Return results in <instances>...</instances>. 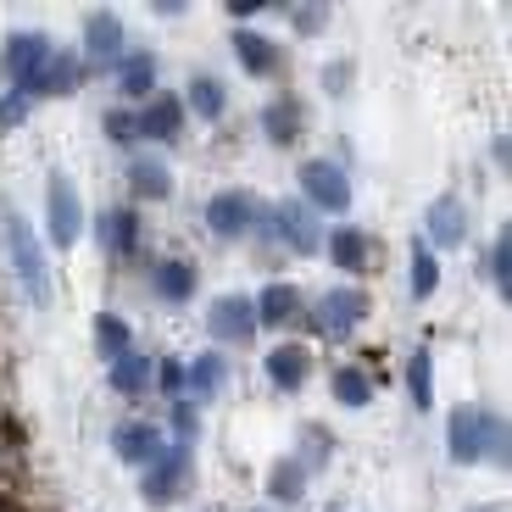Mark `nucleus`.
Instances as JSON below:
<instances>
[{
  "mask_svg": "<svg viewBox=\"0 0 512 512\" xmlns=\"http://www.w3.org/2000/svg\"><path fill=\"white\" fill-rule=\"evenodd\" d=\"M0 245H6V262H12L17 284H23L28 307H51V268H45V251H39V240L28 234V223L17 218V212H0Z\"/></svg>",
  "mask_w": 512,
  "mask_h": 512,
  "instance_id": "nucleus-1",
  "label": "nucleus"
},
{
  "mask_svg": "<svg viewBox=\"0 0 512 512\" xmlns=\"http://www.w3.org/2000/svg\"><path fill=\"white\" fill-rule=\"evenodd\" d=\"M446 451L451 462H479V457H507V423L485 407H451L446 418Z\"/></svg>",
  "mask_w": 512,
  "mask_h": 512,
  "instance_id": "nucleus-2",
  "label": "nucleus"
},
{
  "mask_svg": "<svg viewBox=\"0 0 512 512\" xmlns=\"http://www.w3.org/2000/svg\"><path fill=\"white\" fill-rule=\"evenodd\" d=\"M190 479H195V462H190V451L184 446H167L162 457L145 468V479H140V496L151 501V507H173L179 496H190Z\"/></svg>",
  "mask_w": 512,
  "mask_h": 512,
  "instance_id": "nucleus-3",
  "label": "nucleus"
},
{
  "mask_svg": "<svg viewBox=\"0 0 512 512\" xmlns=\"http://www.w3.org/2000/svg\"><path fill=\"white\" fill-rule=\"evenodd\" d=\"M45 223H51L56 251H73L78 234H84V201H78L73 179H62V173H51V184H45Z\"/></svg>",
  "mask_w": 512,
  "mask_h": 512,
  "instance_id": "nucleus-4",
  "label": "nucleus"
},
{
  "mask_svg": "<svg viewBox=\"0 0 512 512\" xmlns=\"http://www.w3.org/2000/svg\"><path fill=\"white\" fill-rule=\"evenodd\" d=\"M51 34L45 28H17L12 39H6V51H0V73L12 78V90H23V84H34L39 67L51 62Z\"/></svg>",
  "mask_w": 512,
  "mask_h": 512,
  "instance_id": "nucleus-5",
  "label": "nucleus"
},
{
  "mask_svg": "<svg viewBox=\"0 0 512 512\" xmlns=\"http://www.w3.org/2000/svg\"><path fill=\"white\" fill-rule=\"evenodd\" d=\"M206 334H212L218 346H245L256 334V301L251 295H218V301L206 307Z\"/></svg>",
  "mask_w": 512,
  "mask_h": 512,
  "instance_id": "nucleus-6",
  "label": "nucleus"
},
{
  "mask_svg": "<svg viewBox=\"0 0 512 512\" xmlns=\"http://www.w3.org/2000/svg\"><path fill=\"white\" fill-rule=\"evenodd\" d=\"M362 318H368V295L362 290H329L318 307H312L307 323L318 334H329V340H346L351 329H362Z\"/></svg>",
  "mask_w": 512,
  "mask_h": 512,
  "instance_id": "nucleus-7",
  "label": "nucleus"
},
{
  "mask_svg": "<svg viewBox=\"0 0 512 512\" xmlns=\"http://www.w3.org/2000/svg\"><path fill=\"white\" fill-rule=\"evenodd\" d=\"M268 229H273V245H290L295 256H312L323 245V229H318V212H307V206H268Z\"/></svg>",
  "mask_w": 512,
  "mask_h": 512,
  "instance_id": "nucleus-8",
  "label": "nucleus"
},
{
  "mask_svg": "<svg viewBox=\"0 0 512 512\" xmlns=\"http://www.w3.org/2000/svg\"><path fill=\"white\" fill-rule=\"evenodd\" d=\"M84 73H112L117 62H123V23H117V12H90V23H84Z\"/></svg>",
  "mask_w": 512,
  "mask_h": 512,
  "instance_id": "nucleus-9",
  "label": "nucleus"
},
{
  "mask_svg": "<svg viewBox=\"0 0 512 512\" xmlns=\"http://www.w3.org/2000/svg\"><path fill=\"white\" fill-rule=\"evenodd\" d=\"M301 195H307L318 212H351V184L334 162H307L301 167Z\"/></svg>",
  "mask_w": 512,
  "mask_h": 512,
  "instance_id": "nucleus-10",
  "label": "nucleus"
},
{
  "mask_svg": "<svg viewBox=\"0 0 512 512\" xmlns=\"http://www.w3.org/2000/svg\"><path fill=\"white\" fill-rule=\"evenodd\" d=\"M112 451H117V462H134V468H151V462L167 451V440H162V423H145V418H134V423H117Z\"/></svg>",
  "mask_w": 512,
  "mask_h": 512,
  "instance_id": "nucleus-11",
  "label": "nucleus"
},
{
  "mask_svg": "<svg viewBox=\"0 0 512 512\" xmlns=\"http://www.w3.org/2000/svg\"><path fill=\"white\" fill-rule=\"evenodd\" d=\"M251 212H256V201L245 190H218L206 201V229L218 234V240H234V234L251 229Z\"/></svg>",
  "mask_w": 512,
  "mask_h": 512,
  "instance_id": "nucleus-12",
  "label": "nucleus"
},
{
  "mask_svg": "<svg viewBox=\"0 0 512 512\" xmlns=\"http://www.w3.org/2000/svg\"><path fill=\"white\" fill-rule=\"evenodd\" d=\"M423 229H429L435 245H462L468 240V206H462L457 195H440V201H429V212H423Z\"/></svg>",
  "mask_w": 512,
  "mask_h": 512,
  "instance_id": "nucleus-13",
  "label": "nucleus"
},
{
  "mask_svg": "<svg viewBox=\"0 0 512 512\" xmlns=\"http://www.w3.org/2000/svg\"><path fill=\"white\" fill-rule=\"evenodd\" d=\"M78 84H84V62H78L73 51H51V62L39 67V78L23 84V90L39 101V95H73Z\"/></svg>",
  "mask_w": 512,
  "mask_h": 512,
  "instance_id": "nucleus-14",
  "label": "nucleus"
},
{
  "mask_svg": "<svg viewBox=\"0 0 512 512\" xmlns=\"http://www.w3.org/2000/svg\"><path fill=\"white\" fill-rule=\"evenodd\" d=\"M301 128H307V106L295 101V95H273V101L262 106V134H268L273 145H295Z\"/></svg>",
  "mask_w": 512,
  "mask_h": 512,
  "instance_id": "nucleus-15",
  "label": "nucleus"
},
{
  "mask_svg": "<svg viewBox=\"0 0 512 512\" xmlns=\"http://www.w3.org/2000/svg\"><path fill=\"white\" fill-rule=\"evenodd\" d=\"M323 251H329V262L334 268H346V273H368L373 268V234H362V229H340L323 240Z\"/></svg>",
  "mask_w": 512,
  "mask_h": 512,
  "instance_id": "nucleus-16",
  "label": "nucleus"
},
{
  "mask_svg": "<svg viewBox=\"0 0 512 512\" xmlns=\"http://www.w3.org/2000/svg\"><path fill=\"white\" fill-rule=\"evenodd\" d=\"M234 56H240V67L251 78H273L284 67V51L279 45H273L268 34H251V28H240V34H234Z\"/></svg>",
  "mask_w": 512,
  "mask_h": 512,
  "instance_id": "nucleus-17",
  "label": "nucleus"
},
{
  "mask_svg": "<svg viewBox=\"0 0 512 512\" xmlns=\"http://www.w3.org/2000/svg\"><path fill=\"white\" fill-rule=\"evenodd\" d=\"M134 123H140V140H179V128H184V101L179 95H156L151 106H145L140 117H134Z\"/></svg>",
  "mask_w": 512,
  "mask_h": 512,
  "instance_id": "nucleus-18",
  "label": "nucleus"
},
{
  "mask_svg": "<svg viewBox=\"0 0 512 512\" xmlns=\"http://www.w3.org/2000/svg\"><path fill=\"white\" fill-rule=\"evenodd\" d=\"M301 318V290L284 279H273L268 290L256 295V323H273V329H284V323Z\"/></svg>",
  "mask_w": 512,
  "mask_h": 512,
  "instance_id": "nucleus-19",
  "label": "nucleus"
},
{
  "mask_svg": "<svg viewBox=\"0 0 512 512\" xmlns=\"http://www.w3.org/2000/svg\"><path fill=\"white\" fill-rule=\"evenodd\" d=\"M101 245H106V256H134V245H140V212L134 206H112L101 218Z\"/></svg>",
  "mask_w": 512,
  "mask_h": 512,
  "instance_id": "nucleus-20",
  "label": "nucleus"
},
{
  "mask_svg": "<svg viewBox=\"0 0 512 512\" xmlns=\"http://www.w3.org/2000/svg\"><path fill=\"white\" fill-rule=\"evenodd\" d=\"M223 384H229V362H223L218 351H201V357L184 368V390H190L195 401H212Z\"/></svg>",
  "mask_w": 512,
  "mask_h": 512,
  "instance_id": "nucleus-21",
  "label": "nucleus"
},
{
  "mask_svg": "<svg viewBox=\"0 0 512 512\" xmlns=\"http://www.w3.org/2000/svg\"><path fill=\"white\" fill-rule=\"evenodd\" d=\"M307 373H312V357H307V346H273L268 351V379L279 384V390H301L307 384Z\"/></svg>",
  "mask_w": 512,
  "mask_h": 512,
  "instance_id": "nucleus-22",
  "label": "nucleus"
},
{
  "mask_svg": "<svg viewBox=\"0 0 512 512\" xmlns=\"http://www.w3.org/2000/svg\"><path fill=\"white\" fill-rule=\"evenodd\" d=\"M128 190L140 195V201H167V195H173V173H167L156 156H134V162H128Z\"/></svg>",
  "mask_w": 512,
  "mask_h": 512,
  "instance_id": "nucleus-23",
  "label": "nucleus"
},
{
  "mask_svg": "<svg viewBox=\"0 0 512 512\" xmlns=\"http://www.w3.org/2000/svg\"><path fill=\"white\" fill-rule=\"evenodd\" d=\"M151 368L156 362H145L140 351H123V357L112 362V373H106V384H112L117 396H145V390H151Z\"/></svg>",
  "mask_w": 512,
  "mask_h": 512,
  "instance_id": "nucleus-24",
  "label": "nucleus"
},
{
  "mask_svg": "<svg viewBox=\"0 0 512 512\" xmlns=\"http://www.w3.org/2000/svg\"><path fill=\"white\" fill-rule=\"evenodd\" d=\"M112 73H117V90H123V95H151V90H156V56H151V51L123 56Z\"/></svg>",
  "mask_w": 512,
  "mask_h": 512,
  "instance_id": "nucleus-25",
  "label": "nucleus"
},
{
  "mask_svg": "<svg viewBox=\"0 0 512 512\" xmlns=\"http://www.w3.org/2000/svg\"><path fill=\"white\" fill-rule=\"evenodd\" d=\"M190 112H201L206 123H212V117H223L229 112V90H223V78H212V73H201V78H190Z\"/></svg>",
  "mask_w": 512,
  "mask_h": 512,
  "instance_id": "nucleus-26",
  "label": "nucleus"
},
{
  "mask_svg": "<svg viewBox=\"0 0 512 512\" xmlns=\"http://www.w3.org/2000/svg\"><path fill=\"white\" fill-rule=\"evenodd\" d=\"M407 396H412V407H429V401H435V362H429V346H418L407 357Z\"/></svg>",
  "mask_w": 512,
  "mask_h": 512,
  "instance_id": "nucleus-27",
  "label": "nucleus"
},
{
  "mask_svg": "<svg viewBox=\"0 0 512 512\" xmlns=\"http://www.w3.org/2000/svg\"><path fill=\"white\" fill-rule=\"evenodd\" d=\"M301 490H307V468H301V457L273 462V474H268V496H273V501H301Z\"/></svg>",
  "mask_w": 512,
  "mask_h": 512,
  "instance_id": "nucleus-28",
  "label": "nucleus"
},
{
  "mask_svg": "<svg viewBox=\"0 0 512 512\" xmlns=\"http://www.w3.org/2000/svg\"><path fill=\"white\" fill-rule=\"evenodd\" d=\"M334 401H340V407H368L373 379L362 368H334Z\"/></svg>",
  "mask_w": 512,
  "mask_h": 512,
  "instance_id": "nucleus-29",
  "label": "nucleus"
},
{
  "mask_svg": "<svg viewBox=\"0 0 512 512\" xmlns=\"http://www.w3.org/2000/svg\"><path fill=\"white\" fill-rule=\"evenodd\" d=\"M156 290H162V301H190L195 295V268L190 262H162V268H156Z\"/></svg>",
  "mask_w": 512,
  "mask_h": 512,
  "instance_id": "nucleus-30",
  "label": "nucleus"
},
{
  "mask_svg": "<svg viewBox=\"0 0 512 512\" xmlns=\"http://www.w3.org/2000/svg\"><path fill=\"white\" fill-rule=\"evenodd\" d=\"M440 290V262L429 256V245H412V301H429Z\"/></svg>",
  "mask_w": 512,
  "mask_h": 512,
  "instance_id": "nucleus-31",
  "label": "nucleus"
},
{
  "mask_svg": "<svg viewBox=\"0 0 512 512\" xmlns=\"http://www.w3.org/2000/svg\"><path fill=\"white\" fill-rule=\"evenodd\" d=\"M95 351H101L106 362H117L128 351V323L117 318V312H101V318H95Z\"/></svg>",
  "mask_w": 512,
  "mask_h": 512,
  "instance_id": "nucleus-32",
  "label": "nucleus"
},
{
  "mask_svg": "<svg viewBox=\"0 0 512 512\" xmlns=\"http://www.w3.org/2000/svg\"><path fill=\"white\" fill-rule=\"evenodd\" d=\"M28 112H34V95H28V90H6V95H0V134H12L17 123H28Z\"/></svg>",
  "mask_w": 512,
  "mask_h": 512,
  "instance_id": "nucleus-33",
  "label": "nucleus"
},
{
  "mask_svg": "<svg viewBox=\"0 0 512 512\" xmlns=\"http://www.w3.org/2000/svg\"><path fill=\"white\" fill-rule=\"evenodd\" d=\"M101 123H106V140H117V145L140 140V123H134V112H123V106H112V112H106Z\"/></svg>",
  "mask_w": 512,
  "mask_h": 512,
  "instance_id": "nucleus-34",
  "label": "nucleus"
},
{
  "mask_svg": "<svg viewBox=\"0 0 512 512\" xmlns=\"http://www.w3.org/2000/svg\"><path fill=\"white\" fill-rule=\"evenodd\" d=\"M290 23H295V34H323L329 28V6H290Z\"/></svg>",
  "mask_w": 512,
  "mask_h": 512,
  "instance_id": "nucleus-35",
  "label": "nucleus"
},
{
  "mask_svg": "<svg viewBox=\"0 0 512 512\" xmlns=\"http://www.w3.org/2000/svg\"><path fill=\"white\" fill-rule=\"evenodd\" d=\"M507 256H512V251H507V234H501V240H496V245H490V256H485V273H490V279H496V290H501V295H507V290H512V273H507Z\"/></svg>",
  "mask_w": 512,
  "mask_h": 512,
  "instance_id": "nucleus-36",
  "label": "nucleus"
},
{
  "mask_svg": "<svg viewBox=\"0 0 512 512\" xmlns=\"http://www.w3.org/2000/svg\"><path fill=\"white\" fill-rule=\"evenodd\" d=\"M151 384L162 390V396H184V362H162V368H151Z\"/></svg>",
  "mask_w": 512,
  "mask_h": 512,
  "instance_id": "nucleus-37",
  "label": "nucleus"
},
{
  "mask_svg": "<svg viewBox=\"0 0 512 512\" xmlns=\"http://www.w3.org/2000/svg\"><path fill=\"white\" fill-rule=\"evenodd\" d=\"M323 90H329V95H346V90H351V62H329V67H323Z\"/></svg>",
  "mask_w": 512,
  "mask_h": 512,
  "instance_id": "nucleus-38",
  "label": "nucleus"
},
{
  "mask_svg": "<svg viewBox=\"0 0 512 512\" xmlns=\"http://www.w3.org/2000/svg\"><path fill=\"white\" fill-rule=\"evenodd\" d=\"M301 435H307V462H323V457H329V435H323L318 423H307ZM307 462H301V468H307Z\"/></svg>",
  "mask_w": 512,
  "mask_h": 512,
  "instance_id": "nucleus-39",
  "label": "nucleus"
},
{
  "mask_svg": "<svg viewBox=\"0 0 512 512\" xmlns=\"http://www.w3.org/2000/svg\"><path fill=\"white\" fill-rule=\"evenodd\" d=\"M173 435H184V440L195 435V407L190 401H173Z\"/></svg>",
  "mask_w": 512,
  "mask_h": 512,
  "instance_id": "nucleus-40",
  "label": "nucleus"
},
{
  "mask_svg": "<svg viewBox=\"0 0 512 512\" xmlns=\"http://www.w3.org/2000/svg\"><path fill=\"white\" fill-rule=\"evenodd\" d=\"M256 12H262V0H229V17H240V23L256 17Z\"/></svg>",
  "mask_w": 512,
  "mask_h": 512,
  "instance_id": "nucleus-41",
  "label": "nucleus"
},
{
  "mask_svg": "<svg viewBox=\"0 0 512 512\" xmlns=\"http://www.w3.org/2000/svg\"><path fill=\"white\" fill-rule=\"evenodd\" d=\"M468 512H507L501 501H485V507H468Z\"/></svg>",
  "mask_w": 512,
  "mask_h": 512,
  "instance_id": "nucleus-42",
  "label": "nucleus"
}]
</instances>
